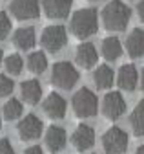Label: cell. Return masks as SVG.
<instances>
[{
	"mask_svg": "<svg viewBox=\"0 0 144 154\" xmlns=\"http://www.w3.org/2000/svg\"><path fill=\"white\" fill-rule=\"evenodd\" d=\"M131 11L122 0H110L102 9V24L108 31H124L130 22Z\"/></svg>",
	"mask_w": 144,
	"mask_h": 154,
	"instance_id": "cell-1",
	"label": "cell"
},
{
	"mask_svg": "<svg viewBox=\"0 0 144 154\" xmlns=\"http://www.w3.org/2000/svg\"><path fill=\"white\" fill-rule=\"evenodd\" d=\"M99 29V13L93 8H82L73 13L69 22V31L77 38H88Z\"/></svg>",
	"mask_w": 144,
	"mask_h": 154,
	"instance_id": "cell-2",
	"label": "cell"
},
{
	"mask_svg": "<svg viewBox=\"0 0 144 154\" xmlns=\"http://www.w3.org/2000/svg\"><path fill=\"white\" fill-rule=\"evenodd\" d=\"M71 106H73L77 118H82V119L93 118L99 110V99L89 88H80L71 99Z\"/></svg>",
	"mask_w": 144,
	"mask_h": 154,
	"instance_id": "cell-3",
	"label": "cell"
},
{
	"mask_svg": "<svg viewBox=\"0 0 144 154\" xmlns=\"http://www.w3.org/2000/svg\"><path fill=\"white\" fill-rule=\"evenodd\" d=\"M77 81H79V72L71 63L60 61V63H57L55 66H53V70H51V83L57 88L69 90V88H73L77 85Z\"/></svg>",
	"mask_w": 144,
	"mask_h": 154,
	"instance_id": "cell-4",
	"label": "cell"
},
{
	"mask_svg": "<svg viewBox=\"0 0 144 154\" xmlns=\"http://www.w3.org/2000/svg\"><path fill=\"white\" fill-rule=\"evenodd\" d=\"M128 143H130V136L120 127L108 128L102 136V149L106 154H122L128 149Z\"/></svg>",
	"mask_w": 144,
	"mask_h": 154,
	"instance_id": "cell-5",
	"label": "cell"
},
{
	"mask_svg": "<svg viewBox=\"0 0 144 154\" xmlns=\"http://www.w3.org/2000/svg\"><path fill=\"white\" fill-rule=\"evenodd\" d=\"M42 130H44V123L35 114H27L26 118H22L20 123L16 125V132H19V138L22 141L39 140L40 134H42Z\"/></svg>",
	"mask_w": 144,
	"mask_h": 154,
	"instance_id": "cell-6",
	"label": "cell"
},
{
	"mask_svg": "<svg viewBox=\"0 0 144 154\" xmlns=\"http://www.w3.org/2000/svg\"><path fill=\"white\" fill-rule=\"evenodd\" d=\"M40 42L42 46L51 51V53H55L59 50H62L68 42V35H66V29L64 26H49L42 31V37H40Z\"/></svg>",
	"mask_w": 144,
	"mask_h": 154,
	"instance_id": "cell-7",
	"label": "cell"
},
{
	"mask_svg": "<svg viewBox=\"0 0 144 154\" xmlns=\"http://www.w3.org/2000/svg\"><path fill=\"white\" fill-rule=\"evenodd\" d=\"M126 112V101L120 92H108L102 99V114L106 119L115 121Z\"/></svg>",
	"mask_w": 144,
	"mask_h": 154,
	"instance_id": "cell-8",
	"label": "cell"
},
{
	"mask_svg": "<svg viewBox=\"0 0 144 154\" xmlns=\"http://www.w3.org/2000/svg\"><path fill=\"white\" fill-rule=\"evenodd\" d=\"M9 11L16 20H31L40 15V4L39 0H11Z\"/></svg>",
	"mask_w": 144,
	"mask_h": 154,
	"instance_id": "cell-9",
	"label": "cell"
},
{
	"mask_svg": "<svg viewBox=\"0 0 144 154\" xmlns=\"http://www.w3.org/2000/svg\"><path fill=\"white\" fill-rule=\"evenodd\" d=\"M71 145L75 147V150L79 152H84V150H89L93 145H95V130L89 127V125H79L73 134H71Z\"/></svg>",
	"mask_w": 144,
	"mask_h": 154,
	"instance_id": "cell-10",
	"label": "cell"
},
{
	"mask_svg": "<svg viewBox=\"0 0 144 154\" xmlns=\"http://www.w3.org/2000/svg\"><path fill=\"white\" fill-rule=\"evenodd\" d=\"M71 6H73V0H42L44 15L51 20L66 18L71 11Z\"/></svg>",
	"mask_w": 144,
	"mask_h": 154,
	"instance_id": "cell-11",
	"label": "cell"
},
{
	"mask_svg": "<svg viewBox=\"0 0 144 154\" xmlns=\"http://www.w3.org/2000/svg\"><path fill=\"white\" fill-rule=\"evenodd\" d=\"M66 108H68L66 99L62 97V95L55 94V92H51L44 99V103H42L44 114L48 116V118H51V119H62L66 116Z\"/></svg>",
	"mask_w": 144,
	"mask_h": 154,
	"instance_id": "cell-12",
	"label": "cell"
},
{
	"mask_svg": "<svg viewBox=\"0 0 144 154\" xmlns=\"http://www.w3.org/2000/svg\"><path fill=\"white\" fill-rule=\"evenodd\" d=\"M44 143L48 147L49 152H60L64 150L66 143H68V136H66V130L62 127H57V125H51L48 130H46V136H44Z\"/></svg>",
	"mask_w": 144,
	"mask_h": 154,
	"instance_id": "cell-13",
	"label": "cell"
},
{
	"mask_svg": "<svg viewBox=\"0 0 144 154\" xmlns=\"http://www.w3.org/2000/svg\"><path fill=\"white\" fill-rule=\"evenodd\" d=\"M75 59H77V64L82 66V68H93L97 64V61H99L97 48L91 42H82V44H79V48L75 51Z\"/></svg>",
	"mask_w": 144,
	"mask_h": 154,
	"instance_id": "cell-14",
	"label": "cell"
},
{
	"mask_svg": "<svg viewBox=\"0 0 144 154\" xmlns=\"http://www.w3.org/2000/svg\"><path fill=\"white\" fill-rule=\"evenodd\" d=\"M137 83H139V72H137V68L133 64L120 66L119 75H117V85L120 86V90L133 92L137 88Z\"/></svg>",
	"mask_w": 144,
	"mask_h": 154,
	"instance_id": "cell-15",
	"label": "cell"
},
{
	"mask_svg": "<svg viewBox=\"0 0 144 154\" xmlns=\"http://www.w3.org/2000/svg\"><path fill=\"white\" fill-rule=\"evenodd\" d=\"M126 50H128V55L133 57V59L144 57V29L135 28V29L128 35V41H126Z\"/></svg>",
	"mask_w": 144,
	"mask_h": 154,
	"instance_id": "cell-16",
	"label": "cell"
},
{
	"mask_svg": "<svg viewBox=\"0 0 144 154\" xmlns=\"http://www.w3.org/2000/svg\"><path fill=\"white\" fill-rule=\"evenodd\" d=\"M35 42H37V35H35V29L31 26L27 28H19L15 33H13V44L22 50V51H27L35 46Z\"/></svg>",
	"mask_w": 144,
	"mask_h": 154,
	"instance_id": "cell-17",
	"label": "cell"
},
{
	"mask_svg": "<svg viewBox=\"0 0 144 154\" xmlns=\"http://www.w3.org/2000/svg\"><path fill=\"white\" fill-rule=\"evenodd\" d=\"M20 95L27 105H37L42 97V86L37 79H26L20 85Z\"/></svg>",
	"mask_w": 144,
	"mask_h": 154,
	"instance_id": "cell-18",
	"label": "cell"
},
{
	"mask_svg": "<svg viewBox=\"0 0 144 154\" xmlns=\"http://www.w3.org/2000/svg\"><path fill=\"white\" fill-rule=\"evenodd\" d=\"M130 127L135 136L142 138L144 136V99L135 105V108L130 114Z\"/></svg>",
	"mask_w": 144,
	"mask_h": 154,
	"instance_id": "cell-19",
	"label": "cell"
},
{
	"mask_svg": "<svg viewBox=\"0 0 144 154\" xmlns=\"http://www.w3.org/2000/svg\"><path fill=\"white\" fill-rule=\"evenodd\" d=\"M93 81L99 90H108L113 86V70L108 64H99V68L93 73Z\"/></svg>",
	"mask_w": 144,
	"mask_h": 154,
	"instance_id": "cell-20",
	"label": "cell"
},
{
	"mask_svg": "<svg viewBox=\"0 0 144 154\" xmlns=\"http://www.w3.org/2000/svg\"><path fill=\"white\" fill-rule=\"evenodd\" d=\"M102 57L106 61H117L122 55V46L117 37H106L102 41Z\"/></svg>",
	"mask_w": 144,
	"mask_h": 154,
	"instance_id": "cell-21",
	"label": "cell"
},
{
	"mask_svg": "<svg viewBox=\"0 0 144 154\" xmlns=\"http://www.w3.org/2000/svg\"><path fill=\"white\" fill-rule=\"evenodd\" d=\"M46 68H48V59H46V55L42 51L29 53V57H27V70L29 72L40 75V73L46 72Z\"/></svg>",
	"mask_w": 144,
	"mask_h": 154,
	"instance_id": "cell-22",
	"label": "cell"
},
{
	"mask_svg": "<svg viewBox=\"0 0 144 154\" xmlns=\"http://www.w3.org/2000/svg\"><path fill=\"white\" fill-rule=\"evenodd\" d=\"M22 112H24L22 103H20L19 99H13V97H11V99L4 105V108H2V116H4V119H7V121L19 119L20 116H22Z\"/></svg>",
	"mask_w": 144,
	"mask_h": 154,
	"instance_id": "cell-23",
	"label": "cell"
},
{
	"mask_svg": "<svg viewBox=\"0 0 144 154\" xmlns=\"http://www.w3.org/2000/svg\"><path fill=\"white\" fill-rule=\"evenodd\" d=\"M4 66H6V72L11 73V75H20L22 73V68H24V61H22V57L20 55H9L4 59Z\"/></svg>",
	"mask_w": 144,
	"mask_h": 154,
	"instance_id": "cell-24",
	"label": "cell"
},
{
	"mask_svg": "<svg viewBox=\"0 0 144 154\" xmlns=\"http://www.w3.org/2000/svg\"><path fill=\"white\" fill-rule=\"evenodd\" d=\"M13 88H15V83L11 77L7 75H0V97H7V95L13 94Z\"/></svg>",
	"mask_w": 144,
	"mask_h": 154,
	"instance_id": "cell-25",
	"label": "cell"
},
{
	"mask_svg": "<svg viewBox=\"0 0 144 154\" xmlns=\"http://www.w3.org/2000/svg\"><path fill=\"white\" fill-rule=\"evenodd\" d=\"M11 31V20L6 11H0V41H4V38L9 35Z\"/></svg>",
	"mask_w": 144,
	"mask_h": 154,
	"instance_id": "cell-26",
	"label": "cell"
},
{
	"mask_svg": "<svg viewBox=\"0 0 144 154\" xmlns=\"http://www.w3.org/2000/svg\"><path fill=\"white\" fill-rule=\"evenodd\" d=\"M0 154H15L13 145L7 138H0Z\"/></svg>",
	"mask_w": 144,
	"mask_h": 154,
	"instance_id": "cell-27",
	"label": "cell"
},
{
	"mask_svg": "<svg viewBox=\"0 0 144 154\" xmlns=\"http://www.w3.org/2000/svg\"><path fill=\"white\" fill-rule=\"evenodd\" d=\"M24 154H44V150H42L39 145H33V147L26 149V150H24Z\"/></svg>",
	"mask_w": 144,
	"mask_h": 154,
	"instance_id": "cell-28",
	"label": "cell"
},
{
	"mask_svg": "<svg viewBox=\"0 0 144 154\" xmlns=\"http://www.w3.org/2000/svg\"><path fill=\"white\" fill-rule=\"evenodd\" d=\"M137 13H139V18L144 22V0H140L139 6H137Z\"/></svg>",
	"mask_w": 144,
	"mask_h": 154,
	"instance_id": "cell-29",
	"label": "cell"
},
{
	"mask_svg": "<svg viewBox=\"0 0 144 154\" xmlns=\"http://www.w3.org/2000/svg\"><path fill=\"white\" fill-rule=\"evenodd\" d=\"M135 154H144V143H142L140 147H137V150H135Z\"/></svg>",
	"mask_w": 144,
	"mask_h": 154,
	"instance_id": "cell-30",
	"label": "cell"
},
{
	"mask_svg": "<svg viewBox=\"0 0 144 154\" xmlns=\"http://www.w3.org/2000/svg\"><path fill=\"white\" fill-rule=\"evenodd\" d=\"M140 86H142V90H144V70H142V77H140Z\"/></svg>",
	"mask_w": 144,
	"mask_h": 154,
	"instance_id": "cell-31",
	"label": "cell"
},
{
	"mask_svg": "<svg viewBox=\"0 0 144 154\" xmlns=\"http://www.w3.org/2000/svg\"><path fill=\"white\" fill-rule=\"evenodd\" d=\"M4 61V55H2V50H0V63Z\"/></svg>",
	"mask_w": 144,
	"mask_h": 154,
	"instance_id": "cell-32",
	"label": "cell"
},
{
	"mask_svg": "<svg viewBox=\"0 0 144 154\" xmlns=\"http://www.w3.org/2000/svg\"><path fill=\"white\" fill-rule=\"evenodd\" d=\"M0 128H2V116H0Z\"/></svg>",
	"mask_w": 144,
	"mask_h": 154,
	"instance_id": "cell-33",
	"label": "cell"
},
{
	"mask_svg": "<svg viewBox=\"0 0 144 154\" xmlns=\"http://www.w3.org/2000/svg\"><path fill=\"white\" fill-rule=\"evenodd\" d=\"M89 2H99V0H89Z\"/></svg>",
	"mask_w": 144,
	"mask_h": 154,
	"instance_id": "cell-34",
	"label": "cell"
}]
</instances>
